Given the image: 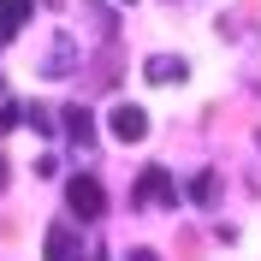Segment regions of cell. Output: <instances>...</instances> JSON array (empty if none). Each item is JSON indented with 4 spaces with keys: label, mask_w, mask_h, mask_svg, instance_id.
Returning a JSON list of instances; mask_svg holds the SVG:
<instances>
[{
    "label": "cell",
    "mask_w": 261,
    "mask_h": 261,
    "mask_svg": "<svg viewBox=\"0 0 261 261\" xmlns=\"http://www.w3.org/2000/svg\"><path fill=\"white\" fill-rule=\"evenodd\" d=\"M143 202L178 208V178H172L166 166H143V178H137V190H130V208H143Z\"/></svg>",
    "instance_id": "1"
},
{
    "label": "cell",
    "mask_w": 261,
    "mask_h": 261,
    "mask_svg": "<svg viewBox=\"0 0 261 261\" xmlns=\"http://www.w3.org/2000/svg\"><path fill=\"white\" fill-rule=\"evenodd\" d=\"M65 202H71V214H83V220H101V214H107V190H101V178H89V172H77V178L65 184Z\"/></svg>",
    "instance_id": "2"
},
{
    "label": "cell",
    "mask_w": 261,
    "mask_h": 261,
    "mask_svg": "<svg viewBox=\"0 0 261 261\" xmlns=\"http://www.w3.org/2000/svg\"><path fill=\"white\" fill-rule=\"evenodd\" d=\"M107 130H113L119 143H143L148 137V113L137 107V101H119L113 113H107Z\"/></svg>",
    "instance_id": "3"
},
{
    "label": "cell",
    "mask_w": 261,
    "mask_h": 261,
    "mask_svg": "<svg viewBox=\"0 0 261 261\" xmlns=\"http://www.w3.org/2000/svg\"><path fill=\"white\" fill-rule=\"evenodd\" d=\"M42 249H48V261H83V238L71 220H54L48 238H42Z\"/></svg>",
    "instance_id": "4"
},
{
    "label": "cell",
    "mask_w": 261,
    "mask_h": 261,
    "mask_svg": "<svg viewBox=\"0 0 261 261\" xmlns=\"http://www.w3.org/2000/svg\"><path fill=\"white\" fill-rule=\"evenodd\" d=\"M71 65H77V48H71V36H54V48H48V65H42V77H71Z\"/></svg>",
    "instance_id": "5"
},
{
    "label": "cell",
    "mask_w": 261,
    "mask_h": 261,
    "mask_svg": "<svg viewBox=\"0 0 261 261\" xmlns=\"http://www.w3.org/2000/svg\"><path fill=\"white\" fill-rule=\"evenodd\" d=\"M65 137H71V143H77V148H89V143H95V113H89V107H65Z\"/></svg>",
    "instance_id": "6"
},
{
    "label": "cell",
    "mask_w": 261,
    "mask_h": 261,
    "mask_svg": "<svg viewBox=\"0 0 261 261\" xmlns=\"http://www.w3.org/2000/svg\"><path fill=\"white\" fill-rule=\"evenodd\" d=\"M143 77H148V83H184V77H190V65L172 60V54H154V60L143 65Z\"/></svg>",
    "instance_id": "7"
},
{
    "label": "cell",
    "mask_w": 261,
    "mask_h": 261,
    "mask_svg": "<svg viewBox=\"0 0 261 261\" xmlns=\"http://www.w3.org/2000/svg\"><path fill=\"white\" fill-rule=\"evenodd\" d=\"M30 24V0H0V48Z\"/></svg>",
    "instance_id": "8"
},
{
    "label": "cell",
    "mask_w": 261,
    "mask_h": 261,
    "mask_svg": "<svg viewBox=\"0 0 261 261\" xmlns=\"http://www.w3.org/2000/svg\"><path fill=\"white\" fill-rule=\"evenodd\" d=\"M190 196L202 202V208H214V196H220V178H214V172H202V178L190 184Z\"/></svg>",
    "instance_id": "9"
},
{
    "label": "cell",
    "mask_w": 261,
    "mask_h": 261,
    "mask_svg": "<svg viewBox=\"0 0 261 261\" xmlns=\"http://www.w3.org/2000/svg\"><path fill=\"white\" fill-rule=\"evenodd\" d=\"M24 125H36L42 137H54V113L48 107H24Z\"/></svg>",
    "instance_id": "10"
},
{
    "label": "cell",
    "mask_w": 261,
    "mask_h": 261,
    "mask_svg": "<svg viewBox=\"0 0 261 261\" xmlns=\"http://www.w3.org/2000/svg\"><path fill=\"white\" fill-rule=\"evenodd\" d=\"M125 261H161V255H154V249H130Z\"/></svg>",
    "instance_id": "11"
},
{
    "label": "cell",
    "mask_w": 261,
    "mask_h": 261,
    "mask_svg": "<svg viewBox=\"0 0 261 261\" xmlns=\"http://www.w3.org/2000/svg\"><path fill=\"white\" fill-rule=\"evenodd\" d=\"M0 190H6V154H0Z\"/></svg>",
    "instance_id": "12"
},
{
    "label": "cell",
    "mask_w": 261,
    "mask_h": 261,
    "mask_svg": "<svg viewBox=\"0 0 261 261\" xmlns=\"http://www.w3.org/2000/svg\"><path fill=\"white\" fill-rule=\"evenodd\" d=\"M125 6H130V0H125Z\"/></svg>",
    "instance_id": "13"
},
{
    "label": "cell",
    "mask_w": 261,
    "mask_h": 261,
    "mask_svg": "<svg viewBox=\"0 0 261 261\" xmlns=\"http://www.w3.org/2000/svg\"><path fill=\"white\" fill-rule=\"evenodd\" d=\"M255 143H261V137H255Z\"/></svg>",
    "instance_id": "14"
}]
</instances>
